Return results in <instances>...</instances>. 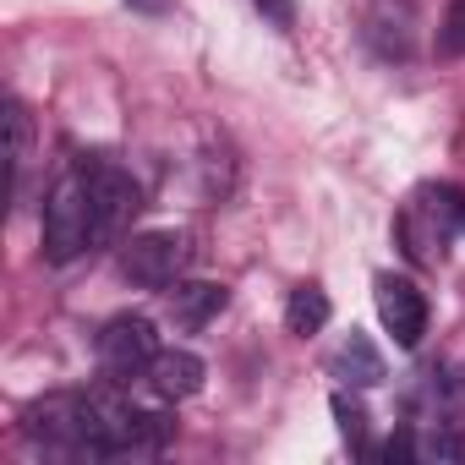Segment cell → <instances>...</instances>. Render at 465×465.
I'll list each match as a JSON object with an SVG mask.
<instances>
[{"instance_id": "obj_1", "label": "cell", "mask_w": 465, "mask_h": 465, "mask_svg": "<svg viewBox=\"0 0 465 465\" xmlns=\"http://www.w3.org/2000/svg\"><path fill=\"white\" fill-rule=\"evenodd\" d=\"M460 197H465L460 186H421V192L405 203L394 236H400V247H405L411 263H421V269L443 263L449 242L460 236Z\"/></svg>"}, {"instance_id": "obj_2", "label": "cell", "mask_w": 465, "mask_h": 465, "mask_svg": "<svg viewBox=\"0 0 465 465\" xmlns=\"http://www.w3.org/2000/svg\"><path fill=\"white\" fill-rule=\"evenodd\" d=\"M88 247H94V197H88L83 170H66L45 197V258L72 263Z\"/></svg>"}, {"instance_id": "obj_3", "label": "cell", "mask_w": 465, "mask_h": 465, "mask_svg": "<svg viewBox=\"0 0 465 465\" xmlns=\"http://www.w3.org/2000/svg\"><path fill=\"white\" fill-rule=\"evenodd\" d=\"M88 389H72V394H45L23 411V438L39 443L45 454H61V460H88Z\"/></svg>"}, {"instance_id": "obj_4", "label": "cell", "mask_w": 465, "mask_h": 465, "mask_svg": "<svg viewBox=\"0 0 465 465\" xmlns=\"http://www.w3.org/2000/svg\"><path fill=\"white\" fill-rule=\"evenodd\" d=\"M83 181H88V197H94V242H121L126 224L137 219L143 208V186L126 164L115 159H83L77 164Z\"/></svg>"}, {"instance_id": "obj_5", "label": "cell", "mask_w": 465, "mask_h": 465, "mask_svg": "<svg viewBox=\"0 0 465 465\" xmlns=\"http://www.w3.org/2000/svg\"><path fill=\"white\" fill-rule=\"evenodd\" d=\"M94 356H99V372L115 378V383H132V378H148L153 356H159V334H153V318L143 312H121L99 329L94 340Z\"/></svg>"}, {"instance_id": "obj_6", "label": "cell", "mask_w": 465, "mask_h": 465, "mask_svg": "<svg viewBox=\"0 0 465 465\" xmlns=\"http://www.w3.org/2000/svg\"><path fill=\"white\" fill-rule=\"evenodd\" d=\"M186 263H192V242L181 236V230H137V236L121 247V269L143 291L175 285L186 274Z\"/></svg>"}, {"instance_id": "obj_7", "label": "cell", "mask_w": 465, "mask_h": 465, "mask_svg": "<svg viewBox=\"0 0 465 465\" xmlns=\"http://www.w3.org/2000/svg\"><path fill=\"white\" fill-rule=\"evenodd\" d=\"M372 302H378V318L394 334V345L400 351H416L421 334H427V296L411 280H400V274H378L372 280Z\"/></svg>"}, {"instance_id": "obj_8", "label": "cell", "mask_w": 465, "mask_h": 465, "mask_svg": "<svg viewBox=\"0 0 465 465\" xmlns=\"http://www.w3.org/2000/svg\"><path fill=\"white\" fill-rule=\"evenodd\" d=\"M224 307H230V291L219 280H175V291H170V323L186 334L208 329Z\"/></svg>"}, {"instance_id": "obj_9", "label": "cell", "mask_w": 465, "mask_h": 465, "mask_svg": "<svg viewBox=\"0 0 465 465\" xmlns=\"http://www.w3.org/2000/svg\"><path fill=\"white\" fill-rule=\"evenodd\" d=\"M329 372L345 383V389H378V383H389V367H383V351L361 334V329H351L340 345H334V356H329Z\"/></svg>"}, {"instance_id": "obj_10", "label": "cell", "mask_w": 465, "mask_h": 465, "mask_svg": "<svg viewBox=\"0 0 465 465\" xmlns=\"http://www.w3.org/2000/svg\"><path fill=\"white\" fill-rule=\"evenodd\" d=\"M203 372H208L203 356H192V351H159L153 367H148V389L164 405H175V400H192L203 389Z\"/></svg>"}, {"instance_id": "obj_11", "label": "cell", "mask_w": 465, "mask_h": 465, "mask_svg": "<svg viewBox=\"0 0 465 465\" xmlns=\"http://www.w3.org/2000/svg\"><path fill=\"white\" fill-rule=\"evenodd\" d=\"M329 411H334V421H340V438L351 443V454H356V460H372V416H367V405H361L351 389H334Z\"/></svg>"}, {"instance_id": "obj_12", "label": "cell", "mask_w": 465, "mask_h": 465, "mask_svg": "<svg viewBox=\"0 0 465 465\" xmlns=\"http://www.w3.org/2000/svg\"><path fill=\"white\" fill-rule=\"evenodd\" d=\"M329 318H334V302L318 291V285H296L291 291V302H285V329L291 334H318V329H329Z\"/></svg>"}, {"instance_id": "obj_13", "label": "cell", "mask_w": 465, "mask_h": 465, "mask_svg": "<svg viewBox=\"0 0 465 465\" xmlns=\"http://www.w3.org/2000/svg\"><path fill=\"white\" fill-rule=\"evenodd\" d=\"M421 443V460H443V465H465V438L449 427V421H432L427 427V438H416Z\"/></svg>"}, {"instance_id": "obj_14", "label": "cell", "mask_w": 465, "mask_h": 465, "mask_svg": "<svg viewBox=\"0 0 465 465\" xmlns=\"http://www.w3.org/2000/svg\"><path fill=\"white\" fill-rule=\"evenodd\" d=\"M6 115H12V170H17V181H23V170H28V159H34V115H28L23 99H12Z\"/></svg>"}, {"instance_id": "obj_15", "label": "cell", "mask_w": 465, "mask_h": 465, "mask_svg": "<svg viewBox=\"0 0 465 465\" xmlns=\"http://www.w3.org/2000/svg\"><path fill=\"white\" fill-rule=\"evenodd\" d=\"M438 55H465V0H449V12L438 23Z\"/></svg>"}, {"instance_id": "obj_16", "label": "cell", "mask_w": 465, "mask_h": 465, "mask_svg": "<svg viewBox=\"0 0 465 465\" xmlns=\"http://www.w3.org/2000/svg\"><path fill=\"white\" fill-rule=\"evenodd\" d=\"M252 6L263 12V23H269V28H280V34H291V28H296V0H252Z\"/></svg>"}, {"instance_id": "obj_17", "label": "cell", "mask_w": 465, "mask_h": 465, "mask_svg": "<svg viewBox=\"0 0 465 465\" xmlns=\"http://www.w3.org/2000/svg\"><path fill=\"white\" fill-rule=\"evenodd\" d=\"M383 460H421V443L411 427H394V438L383 443Z\"/></svg>"}, {"instance_id": "obj_18", "label": "cell", "mask_w": 465, "mask_h": 465, "mask_svg": "<svg viewBox=\"0 0 465 465\" xmlns=\"http://www.w3.org/2000/svg\"><path fill=\"white\" fill-rule=\"evenodd\" d=\"M137 12H170V0H132Z\"/></svg>"}, {"instance_id": "obj_19", "label": "cell", "mask_w": 465, "mask_h": 465, "mask_svg": "<svg viewBox=\"0 0 465 465\" xmlns=\"http://www.w3.org/2000/svg\"><path fill=\"white\" fill-rule=\"evenodd\" d=\"M460 236H465V197H460Z\"/></svg>"}]
</instances>
